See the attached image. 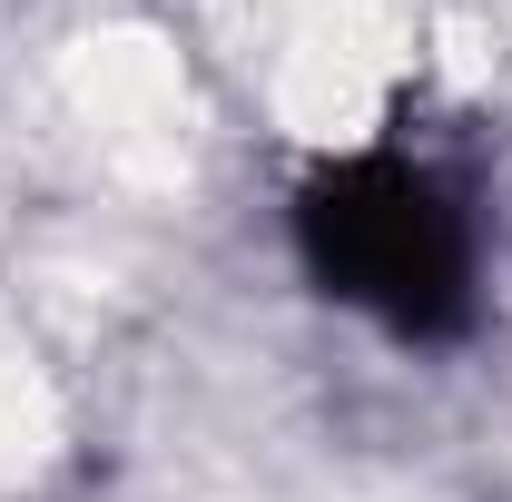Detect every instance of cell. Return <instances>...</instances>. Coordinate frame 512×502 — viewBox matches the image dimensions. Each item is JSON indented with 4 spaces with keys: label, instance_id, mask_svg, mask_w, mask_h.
<instances>
[{
    "label": "cell",
    "instance_id": "6da1fadb",
    "mask_svg": "<svg viewBox=\"0 0 512 502\" xmlns=\"http://www.w3.org/2000/svg\"><path fill=\"white\" fill-rule=\"evenodd\" d=\"M296 247L335 306L375 315L384 335H453L473 315V217L444 168L365 148L296 197Z\"/></svg>",
    "mask_w": 512,
    "mask_h": 502
}]
</instances>
